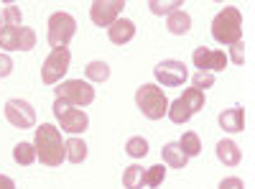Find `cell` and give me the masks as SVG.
<instances>
[{
  "instance_id": "obj_1",
  "label": "cell",
  "mask_w": 255,
  "mask_h": 189,
  "mask_svg": "<svg viewBox=\"0 0 255 189\" xmlns=\"http://www.w3.org/2000/svg\"><path fill=\"white\" fill-rule=\"evenodd\" d=\"M33 146H36V159L44 166H49V169H56V166H61V161L67 159V146L61 141L59 128L51 123H44L41 128H36Z\"/></svg>"
},
{
  "instance_id": "obj_2",
  "label": "cell",
  "mask_w": 255,
  "mask_h": 189,
  "mask_svg": "<svg viewBox=\"0 0 255 189\" xmlns=\"http://www.w3.org/2000/svg\"><path fill=\"white\" fill-rule=\"evenodd\" d=\"M212 36L222 46H232L243 41V13L232 5L222 8L212 20Z\"/></svg>"
},
{
  "instance_id": "obj_26",
  "label": "cell",
  "mask_w": 255,
  "mask_h": 189,
  "mask_svg": "<svg viewBox=\"0 0 255 189\" xmlns=\"http://www.w3.org/2000/svg\"><path fill=\"white\" fill-rule=\"evenodd\" d=\"M181 0H171V3H161V0H151L148 3V8H151V13L153 15H171V13H176V10H181Z\"/></svg>"
},
{
  "instance_id": "obj_12",
  "label": "cell",
  "mask_w": 255,
  "mask_h": 189,
  "mask_svg": "<svg viewBox=\"0 0 255 189\" xmlns=\"http://www.w3.org/2000/svg\"><path fill=\"white\" fill-rule=\"evenodd\" d=\"M133 36H135V23L130 18H118L115 23L108 28V38L113 41V44H118V46L128 44Z\"/></svg>"
},
{
  "instance_id": "obj_7",
  "label": "cell",
  "mask_w": 255,
  "mask_h": 189,
  "mask_svg": "<svg viewBox=\"0 0 255 189\" xmlns=\"http://www.w3.org/2000/svg\"><path fill=\"white\" fill-rule=\"evenodd\" d=\"M69 61H72L69 49H51V54L44 59V67H41V82H44V85H56V82H61L64 74L69 72Z\"/></svg>"
},
{
  "instance_id": "obj_27",
  "label": "cell",
  "mask_w": 255,
  "mask_h": 189,
  "mask_svg": "<svg viewBox=\"0 0 255 189\" xmlns=\"http://www.w3.org/2000/svg\"><path fill=\"white\" fill-rule=\"evenodd\" d=\"M166 179V169H163V164H156V166H151V169H145V187H151V189H156V187H161V182Z\"/></svg>"
},
{
  "instance_id": "obj_15",
  "label": "cell",
  "mask_w": 255,
  "mask_h": 189,
  "mask_svg": "<svg viewBox=\"0 0 255 189\" xmlns=\"http://www.w3.org/2000/svg\"><path fill=\"white\" fill-rule=\"evenodd\" d=\"M166 28H168V33H174V36H184V33H189V28H191V15L181 8V10H176V13H171L166 18Z\"/></svg>"
},
{
  "instance_id": "obj_25",
  "label": "cell",
  "mask_w": 255,
  "mask_h": 189,
  "mask_svg": "<svg viewBox=\"0 0 255 189\" xmlns=\"http://www.w3.org/2000/svg\"><path fill=\"white\" fill-rule=\"evenodd\" d=\"M125 154L130 156V159H143L148 154V141L143 136H133L130 141L125 143Z\"/></svg>"
},
{
  "instance_id": "obj_10",
  "label": "cell",
  "mask_w": 255,
  "mask_h": 189,
  "mask_svg": "<svg viewBox=\"0 0 255 189\" xmlns=\"http://www.w3.org/2000/svg\"><path fill=\"white\" fill-rule=\"evenodd\" d=\"M156 79L161 82L163 87H179L186 82L189 77V69L184 67V61H176V59H163L161 64L153 69Z\"/></svg>"
},
{
  "instance_id": "obj_11",
  "label": "cell",
  "mask_w": 255,
  "mask_h": 189,
  "mask_svg": "<svg viewBox=\"0 0 255 189\" xmlns=\"http://www.w3.org/2000/svg\"><path fill=\"white\" fill-rule=\"evenodd\" d=\"M191 61H194V67L199 72H222L227 67V54L222 49H194V54H191Z\"/></svg>"
},
{
  "instance_id": "obj_24",
  "label": "cell",
  "mask_w": 255,
  "mask_h": 189,
  "mask_svg": "<svg viewBox=\"0 0 255 189\" xmlns=\"http://www.w3.org/2000/svg\"><path fill=\"white\" fill-rule=\"evenodd\" d=\"M179 100H181V102L186 105V108H189V113H191V115L199 113V110L204 108V92H202V90H194V87L186 90Z\"/></svg>"
},
{
  "instance_id": "obj_18",
  "label": "cell",
  "mask_w": 255,
  "mask_h": 189,
  "mask_svg": "<svg viewBox=\"0 0 255 189\" xmlns=\"http://www.w3.org/2000/svg\"><path fill=\"white\" fill-rule=\"evenodd\" d=\"M176 143H179V149L184 151V156H186V159L199 156V154H202V141H199V136H197L194 131H186Z\"/></svg>"
},
{
  "instance_id": "obj_9",
  "label": "cell",
  "mask_w": 255,
  "mask_h": 189,
  "mask_svg": "<svg viewBox=\"0 0 255 189\" xmlns=\"http://www.w3.org/2000/svg\"><path fill=\"white\" fill-rule=\"evenodd\" d=\"M123 8H125V0H95V3L90 5V18H92L95 26L110 28L120 18Z\"/></svg>"
},
{
  "instance_id": "obj_17",
  "label": "cell",
  "mask_w": 255,
  "mask_h": 189,
  "mask_svg": "<svg viewBox=\"0 0 255 189\" xmlns=\"http://www.w3.org/2000/svg\"><path fill=\"white\" fill-rule=\"evenodd\" d=\"M123 187L125 189H143L145 187V169L143 166H128L123 172Z\"/></svg>"
},
{
  "instance_id": "obj_30",
  "label": "cell",
  "mask_w": 255,
  "mask_h": 189,
  "mask_svg": "<svg viewBox=\"0 0 255 189\" xmlns=\"http://www.w3.org/2000/svg\"><path fill=\"white\" fill-rule=\"evenodd\" d=\"M191 82H194V90H202L204 92L207 87L215 85V74H212V72H197Z\"/></svg>"
},
{
  "instance_id": "obj_3",
  "label": "cell",
  "mask_w": 255,
  "mask_h": 189,
  "mask_svg": "<svg viewBox=\"0 0 255 189\" xmlns=\"http://www.w3.org/2000/svg\"><path fill=\"white\" fill-rule=\"evenodd\" d=\"M135 105L148 120H161L168 110V97L158 85H143L135 90Z\"/></svg>"
},
{
  "instance_id": "obj_33",
  "label": "cell",
  "mask_w": 255,
  "mask_h": 189,
  "mask_svg": "<svg viewBox=\"0 0 255 189\" xmlns=\"http://www.w3.org/2000/svg\"><path fill=\"white\" fill-rule=\"evenodd\" d=\"M217 189H245V184H243V179H238V177H227V179L220 182Z\"/></svg>"
},
{
  "instance_id": "obj_31",
  "label": "cell",
  "mask_w": 255,
  "mask_h": 189,
  "mask_svg": "<svg viewBox=\"0 0 255 189\" xmlns=\"http://www.w3.org/2000/svg\"><path fill=\"white\" fill-rule=\"evenodd\" d=\"M230 49H232V51H230L227 61H232V64H243V61H245V44H243V41H238V44H232Z\"/></svg>"
},
{
  "instance_id": "obj_5",
  "label": "cell",
  "mask_w": 255,
  "mask_h": 189,
  "mask_svg": "<svg viewBox=\"0 0 255 189\" xmlns=\"http://www.w3.org/2000/svg\"><path fill=\"white\" fill-rule=\"evenodd\" d=\"M56 97L72 105V108H87L95 102V87L82 79H67L56 87Z\"/></svg>"
},
{
  "instance_id": "obj_34",
  "label": "cell",
  "mask_w": 255,
  "mask_h": 189,
  "mask_svg": "<svg viewBox=\"0 0 255 189\" xmlns=\"http://www.w3.org/2000/svg\"><path fill=\"white\" fill-rule=\"evenodd\" d=\"M0 189H15V182L5 174H0Z\"/></svg>"
},
{
  "instance_id": "obj_8",
  "label": "cell",
  "mask_w": 255,
  "mask_h": 189,
  "mask_svg": "<svg viewBox=\"0 0 255 189\" xmlns=\"http://www.w3.org/2000/svg\"><path fill=\"white\" fill-rule=\"evenodd\" d=\"M5 120L13 125V128H20V131H28L36 125V110L31 108V102L26 100H8L5 102Z\"/></svg>"
},
{
  "instance_id": "obj_32",
  "label": "cell",
  "mask_w": 255,
  "mask_h": 189,
  "mask_svg": "<svg viewBox=\"0 0 255 189\" xmlns=\"http://www.w3.org/2000/svg\"><path fill=\"white\" fill-rule=\"evenodd\" d=\"M10 72H13V59L8 54H0V79L8 77Z\"/></svg>"
},
{
  "instance_id": "obj_16",
  "label": "cell",
  "mask_w": 255,
  "mask_h": 189,
  "mask_svg": "<svg viewBox=\"0 0 255 189\" xmlns=\"http://www.w3.org/2000/svg\"><path fill=\"white\" fill-rule=\"evenodd\" d=\"M161 156H163V164L168 166V169H184L186 161H189L184 156V151L179 149V143H166L161 149Z\"/></svg>"
},
{
  "instance_id": "obj_22",
  "label": "cell",
  "mask_w": 255,
  "mask_h": 189,
  "mask_svg": "<svg viewBox=\"0 0 255 189\" xmlns=\"http://www.w3.org/2000/svg\"><path fill=\"white\" fill-rule=\"evenodd\" d=\"M166 115H168V120L176 123V125H184V123H189V118H191L189 108H186V105H184L181 100L168 102V110H166Z\"/></svg>"
},
{
  "instance_id": "obj_23",
  "label": "cell",
  "mask_w": 255,
  "mask_h": 189,
  "mask_svg": "<svg viewBox=\"0 0 255 189\" xmlns=\"http://www.w3.org/2000/svg\"><path fill=\"white\" fill-rule=\"evenodd\" d=\"M84 74H87L90 82H108L110 79V67L105 64V61H90V64L84 67Z\"/></svg>"
},
{
  "instance_id": "obj_29",
  "label": "cell",
  "mask_w": 255,
  "mask_h": 189,
  "mask_svg": "<svg viewBox=\"0 0 255 189\" xmlns=\"http://www.w3.org/2000/svg\"><path fill=\"white\" fill-rule=\"evenodd\" d=\"M36 46V31L20 26V51H31Z\"/></svg>"
},
{
  "instance_id": "obj_4",
  "label": "cell",
  "mask_w": 255,
  "mask_h": 189,
  "mask_svg": "<svg viewBox=\"0 0 255 189\" xmlns=\"http://www.w3.org/2000/svg\"><path fill=\"white\" fill-rule=\"evenodd\" d=\"M74 33H77V20H74L72 13L59 10V13H54L49 18V33H46V38H49L51 49H67V44L74 38Z\"/></svg>"
},
{
  "instance_id": "obj_19",
  "label": "cell",
  "mask_w": 255,
  "mask_h": 189,
  "mask_svg": "<svg viewBox=\"0 0 255 189\" xmlns=\"http://www.w3.org/2000/svg\"><path fill=\"white\" fill-rule=\"evenodd\" d=\"M0 49L20 51V28H10V26L0 28Z\"/></svg>"
},
{
  "instance_id": "obj_6",
  "label": "cell",
  "mask_w": 255,
  "mask_h": 189,
  "mask_svg": "<svg viewBox=\"0 0 255 189\" xmlns=\"http://www.w3.org/2000/svg\"><path fill=\"white\" fill-rule=\"evenodd\" d=\"M54 115L61 123V131H67L72 136L84 133V131L90 128V115L84 113V110H79V108H72V105H67L64 100H59V97L54 100Z\"/></svg>"
},
{
  "instance_id": "obj_14",
  "label": "cell",
  "mask_w": 255,
  "mask_h": 189,
  "mask_svg": "<svg viewBox=\"0 0 255 189\" xmlns=\"http://www.w3.org/2000/svg\"><path fill=\"white\" fill-rule=\"evenodd\" d=\"M217 159L225 164V166H238L243 161V151H240V146L235 141H230V138H222L217 143Z\"/></svg>"
},
{
  "instance_id": "obj_35",
  "label": "cell",
  "mask_w": 255,
  "mask_h": 189,
  "mask_svg": "<svg viewBox=\"0 0 255 189\" xmlns=\"http://www.w3.org/2000/svg\"><path fill=\"white\" fill-rule=\"evenodd\" d=\"M0 20H3V15H0Z\"/></svg>"
},
{
  "instance_id": "obj_20",
  "label": "cell",
  "mask_w": 255,
  "mask_h": 189,
  "mask_svg": "<svg viewBox=\"0 0 255 189\" xmlns=\"http://www.w3.org/2000/svg\"><path fill=\"white\" fill-rule=\"evenodd\" d=\"M13 159L18 166H31L36 161V146L33 143H26V141H20L15 149H13Z\"/></svg>"
},
{
  "instance_id": "obj_13",
  "label": "cell",
  "mask_w": 255,
  "mask_h": 189,
  "mask_svg": "<svg viewBox=\"0 0 255 189\" xmlns=\"http://www.w3.org/2000/svg\"><path fill=\"white\" fill-rule=\"evenodd\" d=\"M220 125H222V131L227 133H240L245 128V110L240 108V105H235V108H227L220 113Z\"/></svg>"
},
{
  "instance_id": "obj_28",
  "label": "cell",
  "mask_w": 255,
  "mask_h": 189,
  "mask_svg": "<svg viewBox=\"0 0 255 189\" xmlns=\"http://www.w3.org/2000/svg\"><path fill=\"white\" fill-rule=\"evenodd\" d=\"M20 20H23V13H20L18 5H8L3 10V23L10 26V28H20Z\"/></svg>"
},
{
  "instance_id": "obj_21",
  "label": "cell",
  "mask_w": 255,
  "mask_h": 189,
  "mask_svg": "<svg viewBox=\"0 0 255 189\" xmlns=\"http://www.w3.org/2000/svg\"><path fill=\"white\" fill-rule=\"evenodd\" d=\"M64 146H67V159L72 164H82L87 159V143L82 138H69V141H64Z\"/></svg>"
}]
</instances>
